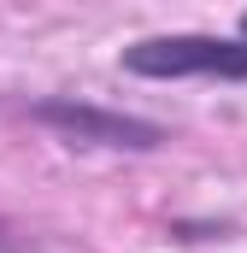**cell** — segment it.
<instances>
[{
  "label": "cell",
  "instance_id": "cell-3",
  "mask_svg": "<svg viewBox=\"0 0 247 253\" xmlns=\"http://www.w3.org/2000/svg\"><path fill=\"white\" fill-rule=\"evenodd\" d=\"M242 36H247V12H242Z\"/></svg>",
  "mask_w": 247,
  "mask_h": 253
},
{
  "label": "cell",
  "instance_id": "cell-1",
  "mask_svg": "<svg viewBox=\"0 0 247 253\" xmlns=\"http://www.w3.org/2000/svg\"><path fill=\"white\" fill-rule=\"evenodd\" d=\"M135 77H230L247 83V36H147L124 47Z\"/></svg>",
  "mask_w": 247,
  "mask_h": 253
},
{
  "label": "cell",
  "instance_id": "cell-2",
  "mask_svg": "<svg viewBox=\"0 0 247 253\" xmlns=\"http://www.w3.org/2000/svg\"><path fill=\"white\" fill-rule=\"evenodd\" d=\"M41 124L65 129L71 141L82 147H159L165 129L159 124H141V118H118V112H100V106H82V100H41L36 106Z\"/></svg>",
  "mask_w": 247,
  "mask_h": 253
}]
</instances>
